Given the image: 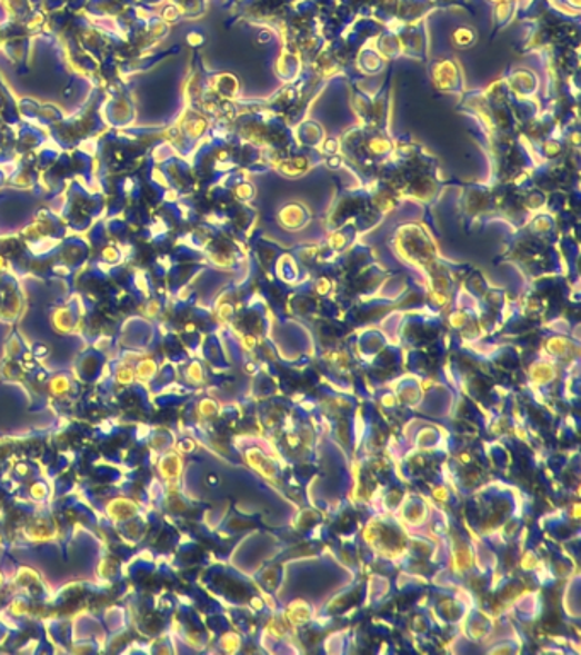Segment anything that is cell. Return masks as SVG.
<instances>
[{"instance_id":"6da1fadb","label":"cell","mask_w":581,"mask_h":655,"mask_svg":"<svg viewBox=\"0 0 581 655\" xmlns=\"http://www.w3.org/2000/svg\"><path fill=\"white\" fill-rule=\"evenodd\" d=\"M69 389V383H67L66 377H57L52 381V393L56 395H60V393H66Z\"/></svg>"},{"instance_id":"7a4b0ae2","label":"cell","mask_w":581,"mask_h":655,"mask_svg":"<svg viewBox=\"0 0 581 655\" xmlns=\"http://www.w3.org/2000/svg\"><path fill=\"white\" fill-rule=\"evenodd\" d=\"M453 38H455V40H459L458 43H461V44H469L472 41V34H471V31H469V30L455 31V34H453Z\"/></svg>"}]
</instances>
